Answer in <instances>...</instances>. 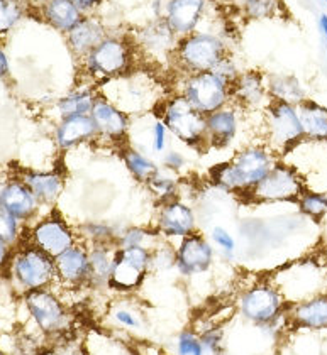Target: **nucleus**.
Returning <instances> with one entry per match:
<instances>
[{"label": "nucleus", "mask_w": 327, "mask_h": 355, "mask_svg": "<svg viewBox=\"0 0 327 355\" xmlns=\"http://www.w3.org/2000/svg\"><path fill=\"white\" fill-rule=\"evenodd\" d=\"M278 161L280 157L263 141L246 144L230 159L215 164L209 171V178L219 190L248 198Z\"/></svg>", "instance_id": "1"}, {"label": "nucleus", "mask_w": 327, "mask_h": 355, "mask_svg": "<svg viewBox=\"0 0 327 355\" xmlns=\"http://www.w3.org/2000/svg\"><path fill=\"white\" fill-rule=\"evenodd\" d=\"M137 53L140 51L133 37L109 34L85 60H82L83 76L97 88L128 76L136 69Z\"/></svg>", "instance_id": "2"}, {"label": "nucleus", "mask_w": 327, "mask_h": 355, "mask_svg": "<svg viewBox=\"0 0 327 355\" xmlns=\"http://www.w3.org/2000/svg\"><path fill=\"white\" fill-rule=\"evenodd\" d=\"M170 134L187 148L199 150L209 149L207 144L206 115L192 107L188 100L178 92L165 96L160 103V117Z\"/></svg>", "instance_id": "3"}, {"label": "nucleus", "mask_w": 327, "mask_h": 355, "mask_svg": "<svg viewBox=\"0 0 327 355\" xmlns=\"http://www.w3.org/2000/svg\"><path fill=\"white\" fill-rule=\"evenodd\" d=\"M261 141L270 148L280 159L287 157L305 141L300 123L297 105L271 100L261 112Z\"/></svg>", "instance_id": "4"}, {"label": "nucleus", "mask_w": 327, "mask_h": 355, "mask_svg": "<svg viewBox=\"0 0 327 355\" xmlns=\"http://www.w3.org/2000/svg\"><path fill=\"white\" fill-rule=\"evenodd\" d=\"M229 46L224 37L212 33H194L180 37L170 63L180 71V75L212 71L219 61L229 55Z\"/></svg>", "instance_id": "5"}, {"label": "nucleus", "mask_w": 327, "mask_h": 355, "mask_svg": "<svg viewBox=\"0 0 327 355\" xmlns=\"http://www.w3.org/2000/svg\"><path fill=\"white\" fill-rule=\"evenodd\" d=\"M290 301L273 279H261L241 291L237 300L240 315L256 327L270 325L288 315Z\"/></svg>", "instance_id": "6"}, {"label": "nucleus", "mask_w": 327, "mask_h": 355, "mask_svg": "<svg viewBox=\"0 0 327 355\" xmlns=\"http://www.w3.org/2000/svg\"><path fill=\"white\" fill-rule=\"evenodd\" d=\"M230 87L233 85L215 71H203L182 76V83L176 92L185 96L200 114L209 115L233 103Z\"/></svg>", "instance_id": "7"}, {"label": "nucleus", "mask_w": 327, "mask_h": 355, "mask_svg": "<svg viewBox=\"0 0 327 355\" xmlns=\"http://www.w3.org/2000/svg\"><path fill=\"white\" fill-rule=\"evenodd\" d=\"M307 184L294 164L280 159L248 195L253 203H297Z\"/></svg>", "instance_id": "8"}, {"label": "nucleus", "mask_w": 327, "mask_h": 355, "mask_svg": "<svg viewBox=\"0 0 327 355\" xmlns=\"http://www.w3.org/2000/svg\"><path fill=\"white\" fill-rule=\"evenodd\" d=\"M151 274V249L128 247L115 250V262L109 291L119 296H131L137 293Z\"/></svg>", "instance_id": "9"}, {"label": "nucleus", "mask_w": 327, "mask_h": 355, "mask_svg": "<svg viewBox=\"0 0 327 355\" xmlns=\"http://www.w3.org/2000/svg\"><path fill=\"white\" fill-rule=\"evenodd\" d=\"M10 269H12V276L19 283V286L26 293L46 289L56 281L55 257L46 254L44 250H41L34 244L17 250Z\"/></svg>", "instance_id": "10"}, {"label": "nucleus", "mask_w": 327, "mask_h": 355, "mask_svg": "<svg viewBox=\"0 0 327 355\" xmlns=\"http://www.w3.org/2000/svg\"><path fill=\"white\" fill-rule=\"evenodd\" d=\"M90 117L97 129V142L117 149H122L126 144H129L131 115L119 105H115L112 100L100 90Z\"/></svg>", "instance_id": "11"}, {"label": "nucleus", "mask_w": 327, "mask_h": 355, "mask_svg": "<svg viewBox=\"0 0 327 355\" xmlns=\"http://www.w3.org/2000/svg\"><path fill=\"white\" fill-rule=\"evenodd\" d=\"M26 304L34 323L46 335H61L70 330L72 316L67 306L49 288L26 293Z\"/></svg>", "instance_id": "12"}, {"label": "nucleus", "mask_w": 327, "mask_h": 355, "mask_svg": "<svg viewBox=\"0 0 327 355\" xmlns=\"http://www.w3.org/2000/svg\"><path fill=\"white\" fill-rule=\"evenodd\" d=\"M155 229L163 241H182L187 235L199 230V220L195 208L185 200H170L158 205Z\"/></svg>", "instance_id": "13"}, {"label": "nucleus", "mask_w": 327, "mask_h": 355, "mask_svg": "<svg viewBox=\"0 0 327 355\" xmlns=\"http://www.w3.org/2000/svg\"><path fill=\"white\" fill-rule=\"evenodd\" d=\"M215 247L202 232H194L176 244V272L182 277H194L212 269Z\"/></svg>", "instance_id": "14"}, {"label": "nucleus", "mask_w": 327, "mask_h": 355, "mask_svg": "<svg viewBox=\"0 0 327 355\" xmlns=\"http://www.w3.org/2000/svg\"><path fill=\"white\" fill-rule=\"evenodd\" d=\"M31 244L40 247L51 257L60 256L78 242V234L70 223L58 214L49 215L37 222L31 232Z\"/></svg>", "instance_id": "15"}, {"label": "nucleus", "mask_w": 327, "mask_h": 355, "mask_svg": "<svg viewBox=\"0 0 327 355\" xmlns=\"http://www.w3.org/2000/svg\"><path fill=\"white\" fill-rule=\"evenodd\" d=\"M131 37H133L137 51L148 56L149 60L167 61H171L173 51H175L180 40L163 17H156L155 21L148 22Z\"/></svg>", "instance_id": "16"}, {"label": "nucleus", "mask_w": 327, "mask_h": 355, "mask_svg": "<svg viewBox=\"0 0 327 355\" xmlns=\"http://www.w3.org/2000/svg\"><path fill=\"white\" fill-rule=\"evenodd\" d=\"M233 103L242 112H263L271 102L267 75L261 69H242L230 87Z\"/></svg>", "instance_id": "17"}, {"label": "nucleus", "mask_w": 327, "mask_h": 355, "mask_svg": "<svg viewBox=\"0 0 327 355\" xmlns=\"http://www.w3.org/2000/svg\"><path fill=\"white\" fill-rule=\"evenodd\" d=\"M55 262L58 283L72 289L88 288V281H90V256H88L87 244L78 241L70 249L60 254Z\"/></svg>", "instance_id": "18"}, {"label": "nucleus", "mask_w": 327, "mask_h": 355, "mask_svg": "<svg viewBox=\"0 0 327 355\" xmlns=\"http://www.w3.org/2000/svg\"><path fill=\"white\" fill-rule=\"evenodd\" d=\"M241 109H237L234 103L222 107V109L206 115L207 122V144L209 149H228L234 144L241 130Z\"/></svg>", "instance_id": "19"}, {"label": "nucleus", "mask_w": 327, "mask_h": 355, "mask_svg": "<svg viewBox=\"0 0 327 355\" xmlns=\"http://www.w3.org/2000/svg\"><path fill=\"white\" fill-rule=\"evenodd\" d=\"M288 325L295 330H327V291L292 303L288 308Z\"/></svg>", "instance_id": "20"}, {"label": "nucleus", "mask_w": 327, "mask_h": 355, "mask_svg": "<svg viewBox=\"0 0 327 355\" xmlns=\"http://www.w3.org/2000/svg\"><path fill=\"white\" fill-rule=\"evenodd\" d=\"M207 0H167L163 19L178 37L197 33L206 14Z\"/></svg>", "instance_id": "21"}, {"label": "nucleus", "mask_w": 327, "mask_h": 355, "mask_svg": "<svg viewBox=\"0 0 327 355\" xmlns=\"http://www.w3.org/2000/svg\"><path fill=\"white\" fill-rule=\"evenodd\" d=\"M109 29L106 28L102 21L94 15H85L78 24L67 34L68 48H70L72 55L78 61L85 60V58L94 51L95 48L109 36Z\"/></svg>", "instance_id": "22"}, {"label": "nucleus", "mask_w": 327, "mask_h": 355, "mask_svg": "<svg viewBox=\"0 0 327 355\" xmlns=\"http://www.w3.org/2000/svg\"><path fill=\"white\" fill-rule=\"evenodd\" d=\"M55 141L61 150H70L78 146L97 142V129L90 115L60 119L55 129Z\"/></svg>", "instance_id": "23"}, {"label": "nucleus", "mask_w": 327, "mask_h": 355, "mask_svg": "<svg viewBox=\"0 0 327 355\" xmlns=\"http://www.w3.org/2000/svg\"><path fill=\"white\" fill-rule=\"evenodd\" d=\"M0 205L7 208L19 222H22L34 217L41 202L24 181H10L0 190Z\"/></svg>", "instance_id": "24"}, {"label": "nucleus", "mask_w": 327, "mask_h": 355, "mask_svg": "<svg viewBox=\"0 0 327 355\" xmlns=\"http://www.w3.org/2000/svg\"><path fill=\"white\" fill-rule=\"evenodd\" d=\"M115 250L117 247L109 244L88 245V256H90V281L87 289L94 291H107L109 289L110 277H112Z\"/></svg>", "instance_id": "25"}, {"label": "nucleus", "mask_w": 327, "mask_h": 355, "mask_svg": "<svg viewBox=\"0 0 327 355\" xmlns=\"http://www.w3.org/2000/svg\"><path fill=\"white\" fill-rule=\"evenodd\" d=\"M297 110L305 141L327 144V107L309 96L297 105Z\"/></svg>", "instance_id": "26"}, {"label": "nucleus", "mask_w": 327, "mask_h": 355, "mask_svg": "<svg viewBox=\"0 0 327 355\" xmlns=\"http://www.w3.org/2000/svg\"><path fill=\"white\" fill-rule=\"evenodd\" d=\"M267 85L270 98L276 100V102L300 105L303 100L309 98L305 85L302 83V80L299 76L292 75V73H273V75H267Z\"/></svg>", "instance_id": "27"}, {"label": "nucleus", "mask_w": 327, "mask_h": 355, "mask_svg": "<svg viewBox=\"0 0 327 355\" xmlns=\"http://www.w3.org/2000/svg\"><path fill=\"white\" fill-rule=\"evenodd\" d=\"M43 14L46 22L63 34L70 33L85 17V14L72 0H46Z\"/></svg>", "instance_id": "28"}, {"label": "nucleus", "mask_w": 327, "mask_h": 355, "mask_svg": "<svg viewBox=\"0 0 327 355\" xmlns=\"http://www.w3.org/2000/svg\"><path fill=\"white\" fill-rule=\"evenodd\" d=\"M99 95V88L90 83H83V87L70 92L56 102V110L60 119L75 117V115H90L94 109L95 98Z\"/></svg>", "instance_id": "29"}, {"label": "nucleus", "mask_w": 327, "mask_h": 355, "mask_svg": "<svg viewBox=\"0 0 327 355\" xmlns=\"http://www.w3.org/2000/svg\"><path fill=\"white\" fill-rule=\"evenodd\" d=\"M41 203H55L65 188V178L58 171H33L22 178Z\"/></svg>", "instance_id": "30"}, {"label": "nucleus", "mask_w": 327, "mask_h": 355, "mask_svg": "<svg viewBox=\"0 0 327 355\" xmlns=\"http://www.w3.org/2000/svg\"><path fill=\"white\" fill-rule=\"evenodd\" d=\"M119 154H121L122 163H124L129 175L133 176V180H136L141 184H146V181L160 169V164L155 159H151L148 154L131 144H126L124 148L119 149Z\"/></svg>", "instance_id": "31"}, {"label": "nucleus", "mask_w": 327, "mask_h": 355, "mask_svg": "<svg viewBox=\"0 0 327 355\" xmlns=\"http://www.w3.org/2000/svg\"><path fill=\"white\" fill-rule=\"evenodd\" d=\"M121 229L122 227H115L114 223L106 222V220H88L76 229V234H78V241L87 245H115Z\"/></svg>", "instance_id": "32"}, {"label": "nucleus", "mask_w": 327, "mask_h": 355, "mask_svg": "<svg viewBox=\"0 0 327 355\" xmlns=\"http://www.w3.org/2000/svg\"><path fill=\"white\" fill-rule=\"evenodd\" d=\"M163 239L160 237L155 227L146 225H128L122 227L117 235L115 247L119 249H128V247H146V249H155Z\"/></svg>", "instance_id": "33"}, {"label": "nucleus", "mask_w": 327, "mask_h": 355, "mask_svg": "<svg viewBox=\"0 0 327 355\" xmlns=\"http://www.w3.org/2000/svg\"><path fill=\"white\" fill-rule=\"evenodd\" d=\"M146 190L151 193L153 198L156 200V203L170 202L180 196V180L176 175L165 171V169H158V171L146 181Z\"/></svg>", "instance_id": "34"}, {"label": "nucleus", "mask_w": 327, "mask_h": 355, "mask_svg": "<svg viewBox=\"0 0 327 355\" xmlns=\"http://www.w3.org/2000/svg\"><path fill=\"white\" fill-rule=\"evenodd\" d=\"M300 214L315 223H321L327 217V191L305 188L295 203Z\"/></svg>", "instance_id": "35"}, {"label": "nucleus", "mask_w": 327, "mask_h": 355, "mask_svg": "<svg viewBox=\"0 0 327 355\" xmlns=\"http://www.w3.org/2000/svg\"><path fill=\"white\" fill-rule=\"evenodd\" d=\"M176 268V244L161 241L151 250V274L168 272Z\"/></svg>", "instance_id": "36"}, {"label": "nucleus", "mask_w": 327, "mask_h": 355, "mask_svg": "<svg viewBox=\"0 0 327 355\" xmlns=\"http://www.w3.org/2000/svg\"><path fill=\"white\" fill-rule=\"evenodd\" d=\"M122 303L115 304L109 311V318L112 320L115 327L124 328V330H140L142 327V316L134 306L126 303L124 296H121Z\"/></svg>", "instance_id": "37"}, {"label": "nucleus", "mask_w": 327, "mask_h": 355, "mask_svg": "<svg viewBox=\"0 0 327 355\" xmlns=\"http://www.w3.org/2000/svg\"><path fill=\"white\" fill-rule=\"evenodd\" d=\"M276 0H241V10L246 17L255 19H270L276 15Z\"/></svg>", "instance_id": "38"}, {"label": "nucleus", "mask_w": 327, "mask_h": 355, "mask_svg": "<svg viewBox=\"0 0 327 355\" xmlns=\"http://www.w3.org/2000/svg\"><path fill=\"white\" fill-rule=\"evenodd\" d=\"M209 239L214 244L215 250H219L222 257L233 259L234 254H236V239H234V235L230 234L226 227L215 225L214 229L210 230Z\"/></svg>", "instance_id": "39"}, {"label": "nucleus", "mask_w": 327, "mask_h": 355, "mask_svg": "<svg viewBox=\"0 0 327 355\" xmlns=\"http://www.w3.org/2000/svg\"><path fill=\"white\" fill-rule=\"evenodd\" d=\"M176 354L178 355H206L200 335L195 330H183L176 338Z\"/></svg>", "instance_id": "40"}, {"label": "nucleus", "mask_w": 327, "mask_h": 355, "mask_svg": "<svg viewBox=\"0 0 327 355\" xmlns=\"http://www.w3.org/2000/svg\"><path fill=\"white\" fill-rule=\"evenodd\" d=\"M170 130L165 125V122L161 119H156L153 122L151 129H149V148L155 154H163L165 150H168L170 146Z\"/></svg>", "instance_id": "41"}, {"label": "nucleus", "mask_w": 327, "mask_h": 355, "mask_svg": "<svg viewBox=\"0 0 327 355\" xmlns=\"http://www.w3.org/2000/svg\"><path fill=\"white\" fill-rule=\"evenodd\" d=\"M19 220L10 214L7 208L0 205V239L7 242V244H15L19 241Z\"/></svg>", "instance_id": "42"}, {"label": "nucleus", "mask_w": 327, "mask_h": 355, "mask_svg": "<svg viewBox=\"0 0 327 355\" xmlns=\"http://www.w3.org/2000/svg\"><path fill=\"white\" fill-rule=\"evenodd\" d=\"M200 342H202L206 354L219 355L222 352V343H224V331L221 327H207L206 330L200 331Z\"/></svg>", "instance_id": "43"}, {"label": "nucleus", "mask_w": 327, "mask_h": 355, "mask_svg": "<svg viewBox=\"0 0 327 355\" xmlns=\"http://www.w3.org/2000/svg\"><path fill=\"white\" fill-rule=\"evenodd\" d=\"M22 9L15 0H0V33L9 31L21 19Z\"/></svg>", "instance_id": "44"}, {"label": "nucleus", "mask_w": 327, "mask_h": 355, "mask_svg": "<svg viewBox=\"0 0 327 355\" xmlns=\"http://www.w3.org/2000/svg\"><path fill=\"white\" fill-rule=\"evenodd\" d=\"M188 161L185 157V154L180 153V150L175 149H168L161 154V163L160 168L165 169V171L171 173V175H182L183 169L187 168Z\"/></svg>", "instance_id": "45"}, {"label": "nucleus", "mask_w": 327, "mask_h": 355, "mask_svg": "<svg viewBox=\"0 0 327 355\" xmlns=\"http://www.w3.org/2000/svg\"><path fill=\"white\" fill-rule=\"evenodd\" d=\"M212 71L217 73V75H221L222 78L228 80V82L233 85L236 82L237 76L241 75L242 69L240 68V63H237L236 58L233 56V53H229L228 56H224L221 61H219L217 67H215Z\"/></svg>", "instance_id": "46"}, {"label": "nucleus", "mask_w": 327, "mask_h": 355, "mask_svg": "<svg viewBox=\"0 0 327 355\" xmlns=\"http://www.w3.org/2000/svg\"><path fill=\"white\" fill-rule=\"evenodd\" d=\"M72 2L75 3V6L78 7V9L87 15L88 12H92L94 9H97L102 0H72Z\"/></svg>", "instance_id": "47"}, {"label": "nucleus", "mask_w": 327, "mask_h": 355, "mask_svg": "<svg viewBox=\"0 0 327 355\" xmlns=\"http://www.w3.org/2000/svg\"><path fill=\"white\" fill-rule=\"evenodd\" d=\"M317 28H319V34H321V40H322V46H324V51L327 53V14L319 15Z\"/></svg>", "instance_id": "48"}, {"label": "nucleus", "mask_w": 327, "mask_h": 355, "mask_svg": "<svg viewBox=\"0 0 327 355\" xmlns=\"http://www.w3.org/2000/svg\"><path fill=\"white\" fill-rule=\"evenodd\" d=\"M10 261V244L0 239V268H6Z\"/></svg>", "instance_id": "49"}, {"label": "nucleus", "mask_w": 327, "mask_h": 355, "mask_svg": "<svg viewBox=\"0 0 327 355\" xmlns=\"http://www.w3.org/2000/svg\"><path fill=\"white\" fill-rule=\"evenodd\" d=\"M7 71H9V61H7V56L3 55L2 49H0V78H2Z\"/></svg>", "instance_id": "50"}, {"label": "nucleus", "mask_w": 327, "mask_h": 355, "mask_svg": "<svg viewBox=\"0 0 327 355\" xmlns=\"http://www.w3.org/2000/svg\"><path fill=\"white\" fill-rule=\"evenodd\" d=\"M37 355H65V352H63V349H46Z\"/></svg>", "instance_id": "51"}, {"label": "nucleus", "mask_w": 327, "mask_h": 355, "mask_svg": "<svg viewBox=\"0 0 327 355\" xmlns=\"http://www.w3.org/2000/svg\"><path fill=\"white\" fill-rule=\"evenodd\" d=\"M322 2H326V3H327V0H322Z\"/></svg>", "instance_id": "52"}, {"label": "nucleus", "mask_w": 327, "mask_h": 355, "mask_svg": "<svg viewBox=\"0 0 327 355\" xmlns=\"http://www.w3.org/2000/svg\"><path fill=\"white\" fill-rule=\"evenodd\" d=\"M0 355H3V354H2V352H0Z\"/></svg>", "instance_id": "53"}]
</instances>
